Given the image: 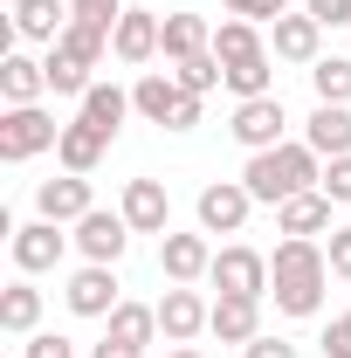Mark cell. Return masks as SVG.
<instances>
[{"label":"cell","instance_id":"obj_21","mask_svg":"<svg viewBox=\"0 0 351 358\" xmlns=\"http://www.w3.org/2000/svg\"><path fill=\"white\" fill-rule=\"evenodd\" d=\"M275 227H282V234H324V227H331V193H324V186H310V193H296V200H282V207H275Z\"/></svg>","mask_w":351,"mask_h":358},{"label":"cell","instance_id":"obj_12","mask_svg":"<svg viewBox=\"0 0 351 358\" xmlns=\"http://www.w3.org/2000/svg\"><path fill=\"white\" fill-rule=\"evenodd\" d=\"M35 207H42V221H83L89 207H96V200H89V173H62V179H42V186H35Z\"/></svg>","mask_w":351,"mask_h":358},{"label":"cell","instance_id":"obj_33","mask_svg":"<svg viewBox=\"0 0 351 358\" xmlns=\"http://www.w3.org/2000/svg\"><path fill=\"white\" fill-rule=\"evenodd\" d=\"M317 186H324V193H331L338 207H351V152H345V159H331V166H324V179H317Z\"/></svg>","mask_w":351,"mask_h":358},{"label":"cell","instance_id":"obj_24","mask_svg":"<svg viewBox=\"0 0 351 358\" xmlns=\"http://www.w3.org/2000/svg\"><path fill=\"white\" fill-rule=\"evenodd\" d=\"M214 55H220V69H241V62H262L268 48H262V35H255V21H220L214 28Z\"/></svg>","mask_w":351,"mask_h":358},{"label":"cell","instance_id":"obj_35","mask_svg":"<svg viewBox=\"0 0 351 358\" xmlns=\"http://www.w3.org/2000/svg\"><path fill=\"white\" fill-rule=\"evenodd\" d=\"M69 14H83V21H103V28H117L124 0H69Z\"/></svg>","mask_w":351,"mask_h":358},{"label":"cell","instance_id":"obj_27","mask_svg":"<svg viewBox=\"0 0 351 358\" xmlns=\"http://www.w3.org/2000/svg\"><path fill=\"white\" fill-rule=\"evenodd\" d=\"M55 48H69L76 62L96 69V62H103V48H110V28H103V21H83V14H69V28H62V42H55Z\"/></svg>","mask_w":351,"mask_h":358},{"label":"cell","instance_id":"obj_16","mask_svg":"<svg viewBox=\"0 0 351 358\" xmlns=\"http://www.w3.org/2000/svg\"><path fill=\"white\" fill-rule=\"evenodd\" d=\"M303 145L317 159H345L351 152V103H317L303 124Z\"/></svg>","mask_w":351,"mask_h":358},{"label":"cell","instance_id":"obj_41","mask_svg":"<svg viewBox=\"0 0 351 358\" xmlns=\"http://www.w3.org/2000/svg\"><path fill=\"white\" fill-rule=\"evenodd\" d=\"M89 358H145V345H124V338H103Z\"/></svg>","mask_w":351,"mask_h":358},{"label":"cell","instance_id":"obj_37","mask_svg":"<svg viewBox=\"0 0 351 358\" xmlns=\"http://www.w3.org/2000/svg\"><path fill=\"white\" fill-rule=\"evenodd\" d=\"M303 14H317L324 28H345V21H351V0H303Z\"/></svg>","mask_w":351,"mask_h":358},{"label":"cell","instance_id":"obj_29","mask_svg":"<svg viewBox=\"0 0 351 358\" xmlns=\"http://www.w3.org/2000/svg\"><path fill=\"white\" fill-rule=\"evenodd\" d=\"M310 83H317V103H351V62L345 55H317Z\"/></svg>","mask_w":351,"mask_h":358},{"label":"cell","instance_id":"obj_10","mask_svg":"<svg viewBox=\"0 0 351 358\" xmlns=\"http://www.w3.org/2000/svg\"><path fill=\"white\" fill-rule=\"evenodd\" d=\"M124 241H131V221H124V214H103V207H89L83 221H76V248H83L89 262H110V268H117Z\"/></svg>","mask_w":351,"mask_h":358},{"label":"cell","instance_id":"obj_19","mask_svg":"<svg viewBox=\"0 0 351 358\" xmlns=\"http://www.w3.org/2000/svg\"><path fill=\"white\" fill-rule=\"evenodd\" d=\"M69 0H14V35L21 42H62Z\"/></svg>","mask_w":351,"mask_h":358},{"label":"cell","instance_id":"obj_40","mask_svg":"<svg viewBox=\"0 0 351 358\" xmlns=\"http://www.w3.org/2000/svg\"><path fill=\"white\" fill-rule=\"evenodd\" d=\"M241 358H296L289 338H255V345H241Z\"/></svg>","mask_w":351,"mask_h":358},{"label":"cell","instance_id":"obj_17","mask_svg":"<svg viewBox=\"0 0 351 358\" xmlns=\"http://www.w3.org/2000/svg\"><path fill=\"white\" fill-rule=\"evenodd\" d=\"M207 331H214L220 345H255L262 338V303L255 296H220L214 317H207Z\"/></svg>","mask_w":351,"mask_h":358},{"label":"cell","instance_id":"obj_7","mask_svg":"<svg viewBox=\"0 0 351 358\" xmlns=\"http://www.w3.org/2000/svg\"><path fill=\"white\" fill-rule=\"evenodd\" d=\"M248 207H255V193L241 186V179H220L200 193V234H241L248 227Z\"/></svg>","mask_w":351,"mask_h":358},{"label":"cell","instance_id":"obj_26","mask_svg":"<svg viewBox=\"0 0 351 358\" xmlns=\"http://www.w3.org/2000/svg\"><path fill=\"white\" fill-rule=\"evenodd\" d=\"M35 324H42V289L35 282H7L0 289V331L7 338H28Z\"/></svg>","mask_w":351,"mask_h":358},{"label":"cell","instance_id":"obj_34","mask_svg":"<svg viewBox=\"0 0 351 358\" xmlns=\"http://www.w3.org/2000/svg\"><path fill=\"white\" fill-rule=\"evenodd\" d=\"M227 14H241V21H282L289 0H227Z\"/></svg>","mask_w":351,"mask_h":358},{"label":"cell","instance_id":"obj_39","mask_svg":"<svg viewBox=\"0 0 351 358\" xmlns=\"http://www.w3.org/2000/svg\"><path fill=\"white\" fill-rule=\"evenodd\" d=\"M21 358H76V352H69V338L42 331V338H28V352H21Z\"/></svg>","mask_w":351,"mask_h":358},{"label":"cell","instance_id":"obj_6","mask_svg":"<svg viewBox=\"0 0 351 358\" xmlns=\"http://www.w3.org/2000/svg\"><path fill=\"white\" fill-rule=\"evenodd\" d=\"M152 310H159V331H166V345H193V338L207 331L214 303H207L200 289H186V282H179V289H166V296H159Z\"/></svg>","mask_w":351,"mask_h":358},{"label":"cell","instance_id":"obj_25","mask_svg":"<svg viewBox=\"0 0 351 358\" xmlns=\"http://www.w3.org/2000/svg\"><path fill=\"white\" fill-rule=\"evenodd\" d=\"M103 145L110 138L96 131V124H62V145H55V159H62V173H96V159H103Z\"/></svg>","mask_w":351,"mask_h":358},{"label":"cell","instance_id":"obj_31","mask_svg":"<svg viewBox=\"0 0 351 358\" xmlns=\"http://www.w3.org/2000/svg\"><path fill=\"white\" fill-rule=\"evenodd\" d=\"M173 76H179V90H193V96H207L214 83H227V69H220L214 48H207V55H186V62H173Z\"/></svg>","mask_w":351,"mask_h":358},{"label":"cell","instance_id":"obj_2","mask_svg":"<svg viewBox=\"0 0 351 358\" xmlns=\"http://www.w3.org/2000/svg\"><path fill=\"white\" fill-rule=\"evenodd\" d=\"M317 179L324 173H317V152H310V145H268V152H248L241 186H248L255 200H268V207H282V200L310 193Z\"/></svg>","mask_w":351,"mask_h":358},{"label":"cell","instance_id":"obj_38","mask_svg":"<svg viewBox=\"0 0 351 358\" xmlns=\"http://www.w3.org/2000/svg\"><path fill=\"white\" fill-rule=\"evenodd\" d=\"M324 358H351V317H331V331H324Z\"/></svg>","mask_w":351,"mask_h":358},{"label":"cell","instance_id":"obj_23","mask_svg":"<svg viewBox=\"0 0 351 358\" xmlns=\"http://www.w3.org/2000/svg\"><path fill=\"white\" fill-rule=\"evenodd\" d=\"M131 110H138L131 90H117V83H89V96H83V110H76V117H83V124H96L103 138H117V124H124Z\"/></svg>","mask_w":351,"mask_h":358},{"label":"cell","instance_id":"obj_20","mask_svg":"<svg viewBox=\"0 0 351 358\" xmlns=\"http://www.w3.org/2000/svg\"><path fill=\"white\" fill-rule=\"evenodd\" d=\"M207 48H214V28H207L200 14H166V21H159V55L186 62V55H207Z\"/></svg>","mask_w":351,"mask_h":358},{"label":"cell","instance_id":"obj_32","mask_svg":"<svg viewBox=\"0 0 351 358\" xmlns=\"http://www.w3.org/2000/svg\"><path fill=\"white\" fill-rule=\"evenodd\" d=\"M227 90L248 103V96H275V69H268V55L262 62H241V69H227Z\"/></svg>","mask_w":351,"mask_h":358},{"label":"cell","instance_id":"obj_8","mask_svg":"<svg viewBox=\"0 0 351 358\" xmlns=\"http://www.w3.org/2000/svg\"><path fill=\"white\" fill-rule=\"evenodd\" d=\"M282 96H248V103H234V145H248V152H268V145H282Z\"/></svg>","mask_w":351,"mask_h":358},{"label":"cell","instance_id":"obj_14","mask_svg":"<svg viewBox=\"0 0 351 358\" xmlns=\"http://www.w3.org/2000/svg\"><path fill=\"white\" fill-rule=\"evenodd\" d=\"M110 55H117V62H152V55H159V14H145V7H124V14H117V28H110Z\"/></svg>","mask_w":351,"mask_h":358},{"label":"cell","instance_id":"obj_9","mask_svg":"<svg viewBox=\"0 0 351 358\" xmlns=\"http://www.w3.org/2000/svg\"><path fill=\"white\" fill-rule=\"evenodd\" d=\"M14 268L21 275H42V268L62 262V248H69V234H62V221H28V227H14Z\"/></svg>","mask_w":351,"mask_h":358},{"label":"cell","instance_id":"obj_4","mask_svg":"<svg viewBox=\"0 0 351 358\" xmlns=\"http://www.w3.org/2000/svg\"><path fill=\"white\" fill-rule=\"evenodd\" d=\"M55 145H62V124L42 103H7V117H0V159L7 166H21L35 152H55Z\"/></svg>","mask_w":351,"mask_h":358},{"label":"cell","instance_id":"obj_22","mask_svg":"<svg viewBox=\"0 0 351 358\" xmlns=\"http://www.w3.org/2000/svg\"><path fill=\"white\" fill-rule=\"evenodd\" d=\"M48 90V62H35V55H0V96L7 103H42Z\"/></svg>","mask_w":351,"mask_h":358},{"label":"cell","instance_id":"obj_11","mask_svg":"<svg viewBox=\"0 0 351 358\" xmlns=\"http://www.w3.org/2000/svg\"><path fill=\"white\" fill-rule=\"evenodd\" d=\"M62 296H69V310H76V317H110L117 303H124V296H117V275H110V262H89V268H76Z\"/></svg>","mask_w":351,"mask_h":358},{"label":"cell","instance_id":"obj_3","mask_svg":"<svg viewBox=\"0 0 351 358\" xmlns=\"http://www.w3.org/2000/svg\"><path fill=\"white\" fill-rule=\"evenodd\" d=\"M131 103H138V117H152L166 131H193L200 124V96L179 90V76H166V69H145L131 83Z\"/></svg>","mask_w":351,"mask_h":358},{"label":"cell","instance_id":"obj_1","mask_svg":"<svg viewBox=\"0 0 351 358\" xmlns=\"http://www.w3.org/2000/svg\"><path fill=\"white\" fill-rule=\"evenodd\" d=\"M324 282H331V255L303 241V234H282L275 255H268V296L282 317H317L324 303Z\"/></svg>","mask_w":351,"mask_h":358},{"label":"cell","instance_id":"obj_42","mask_svg":"<svg viewBox=\"0 0 351 358\" xmlns=\"http://www.w3.org/2000/svg\"><path fill=\"white\" fill-rule=\"evenodd\" d=\"M166 358H200V352H193V345H173V352H166Z\"/></svg>","mask_w":351,"mask_h":358},{"label":"cell","instance_id":"obj_13","mask_svg":"<svg viewBox=\"0 0 351 358\" xmlns=\"http://www.w3.org/2000/svg\"><path fill=\"white\" fill-rule=\"evenodd\" d=\"M124 221H131V234H173V200H166V186L159 179H131L124 186V207H117Z\"/></svg>","mask_w":351,"mask_h":358},{"label":"cell","instance_id":"obj_15","mask_svg":"<svg viewBox=\"0 0 351 358\" xmlns=\"http://www.w3.org/2000/svg\"><path fill=\"white\" fill-rule=\"evenodd\" d=\"M159 268H166L173 282H200V275L214 268L207 234H159Z\"/></svg>","mask_w":351,"mask_h":358},{"label":"cell","instance_id":"obj_30","mask_svg":"<svg viewBox=\"0 0 351 358\" xmlns=\"http://www.w3.org/2000/svg\"><path fill=\"white\" fill-rule=\"evenodd\" d=\"M103 338H124V345H152V338H159V310H145V303H117Z\"/></svg>","mask_w":351,"mask_h":358},{"label":"cell","instance_id":"obj_28","mask_svg":"<svg viewBox=\"0 0 351 358\" xmlns=\"http://www.w3.org/2000/svg\"><path fill=\"white\" fill-rule=\"evenodd\" d=\"M48 90L83 103V96H89V62H76L69 48H48Z\"/></svg>","mask_w":351,"mask_h":358},{"label":"cell","instance_id":"obj_5","mask_svg":"<svg viewBox=\"0 0 351 358\" xmlns=\"http://www.w3.org/2000/svg\"><path fill=\"white\" fill-rule=\"evenodd\" d=\"M207 275H214V289H220V296H255V303L268 296V255L241 248V241H234V248H220Z\"/></svg>","mask_w":351,"mask_h":358},{"label":"cell","instance_id":"obj_18","mask_svg":"<svg viewBox=\"0 0 351 358\" xmlns=\"http://www.w3.org/2000/svg\"><path fill=\"white\" fill-rule=\"evenodd\" d=\"M268 28H275V62H317L324 55V21L317 14H282Z\"/></svg>","mask_w":351,"mask_h":358},{"label":"cell","instance_id":"obj_36","mask_svg":"<svg viewBox=\"0 0 351 358\" xmlns=\"http://www.w3.org/2000/svg\"><path fill=\"white\" fill-rule=\"evenodd\" d=\"M324 255H331V275L351 282V227H331V248H324Z\"/></svg>","mask_w":351,"mask_h":358}]
</instances>
